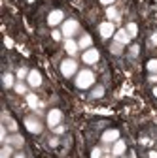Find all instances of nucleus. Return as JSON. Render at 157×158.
Here are the masks:
<instances>
[{
	"label": "nucleus",
	"instance_id": "33",
	"mask_svg": "<svg viewBox=\"0 0 157 158\" xmlns=\"http://www.w3.org/2000/svg\"><path fill=\"white\" fill-rule=\"evenodd\" d=\"M148 158H157V151H150L148 152Z\"/></svg>",
	"mask_w": 157,
	"mask_h": 158
},
{
	"label": "nucleus",
	"instance_id": "2",
	"mask_svg": "<svg viewBox=\"0 0 157 158\" xmlns=\"http://www.w3.org/2000/svg\"><path fill=\"white\" fill-rule=\"evenodd\" d=\"M78 30H80V25H78L76 19H66V21L61 25V32L65 38H72Z\"/></svg>",
	"mask_w": 157,
	"mask_h": 158
},
{
	"label": "nucleus",
	"instance_id": "7",
	"mask_svg": "<svg viewBox=\"0 0 157 158\" xmlns=\"http://www.w3.org/2000/svg\"><path fill=\"white\" fill-rule=\"evenodd\" d=\"M65 23V13L61 10H53L47 15V25L49 27H57V25H63Z\"/></svg>",
	"mask_w": 157,
	"mask_h": 158
},
{
	"label": "nucleus",
	"instance_id": "8",
	"mask_svg": "<svg viewBox=\"0 0 157 158\" xmlns=\"http://www.w3.org/2000/svg\"><path fill=\"white\" fill-rule=\"evenodd\" d=\"M99 32H101V36H102L104 40H108V38H112V36L115 34V27H114L112 21H104V23L99 25Z\"/></svg>",
	"mask_w": 157,
	"mask_h": 158
},
{
	"label": "nucleus",
	"instance_id": "25",
	"mask_svg": "<svg viewBox=\"0 0 157 158\" xmlns=\"http://www.w3.org/2000/svg\"><path fill=\"white\" fill-rule=\"evenodd\" d=\"M104 94V87H101V85H96L95 89H93V92H91V98H101Z\"/></svg>",
	"mask_w": 157,
	"mask_h": 158
},
{
	"label": "nucleus",
	"instance_id": "4",
	"mask_svg": "<svg viewBox=\"0 0 157 158\" xmlns=\"http://www.w3.org/2000/svg\"><path fill=\"white\" fill-rule=\"evenodd\" d=\"M61 121H63V113H61V109H49V111H47V115H46V123H47L49 128L59 126V124H61Z\"/></svg>",
	"mask_w": 157,
	"mask_h": 158
},
{
	"label": "nucleus",
	"instance_id": "27",
	"mask_svg": "<svg viewBox=\"0 0 157 158\" xmlns=\"http://www.w3.org/2000/svg\"><path fill=\"white\" fill-rule=\"evenodd\" d=\"M91 158H102V149L101 147H95L91 151Z\"/></svg>",
	"mask_w": 157,
	"mask_h": 158
},
{
	"label": "nucleus",
	"instance_id": "15",
	"mask_svg": "<svg viewBox=\"0 0 157 158\" xmlns=\"http://www.w3.org/2000/svg\"><path fill=\"white\" fill-rule=\"evenodd\" d=\"M23 143H25V139H23V135H19V134H13V135H10L8 137V141H6V145H11V147H23Z\"/></svg>",
	"mask_w": 157,
	"mask_h": 158
},
{
	"label": "nucleus",
	"instance_id": "5",
	"mask_svg": "<svg viewBox=\"0 0 157 158\" xmlns=\"http://www.w3.org/2000/svg\"><path fill=\"white\" fill-rule=\"evenodd\" d=\"M25 126H27V130H29L30 134H40V132H42V123L38 121L36 117H32V115L25 117Z\"/></svg>",
	"mask_w": 157,
	"mask_h": 158
},
{
	"label": "nucleus",
	"instance_id": "32",
	"mask_svg": "<svg viewBox=\"0 0 157 158\" xmlns=\"http://www.w3.org/2000/svg\"><path fill=\"white\" fill-rule=\"evenodd\" d=\"M99 2H101V4H104V6H112L115 0H99Z\"/></svg>",
	"mask_w": 157,
	"mask_h": 158
},
{
	"label": "nucleus",
	"instance_id": "26",
	"mask_svg": "<svg viewBox=\"0 0 157 158\" xmlns=\"http://www.w3.org/2000/svg\"><path fill=\"white\" fill-rule=\"evenodd\" d=\"M121 49H123V45H121V44H117V42H114V44H112V47H110V51H112L114 55H119V53H121Z\"/></svg>",
	"mask_w": 157,
	"mask_h": 158
},
{
	"label": "nucleus",
	"instance_id": "31",
	"mask_svg": "<svg viewBox=\"0 0 157 158\" xmlns=\"http://www.w3.org/2000/svg\"><path fill=\"white\" fill-rule=\"evenodd\" d=\"M150 44H151V45H157V32L150 38Z\"/></svg>",
	"mask_w": 157,
	"mask_h": 158
},
{
	"label": "nucleus",
	"instance_id": "3",
	"mask_svg": "<svg viewBox=\"0 0 157 158\" xmlns=\"http://www.w3.org/2000/svg\"><path fill=\"white\" fill-rule=\"evenodd\" d=\"M61 73L65 77H72L74 73H78V62L74 58H65L61 62Z\"/></svg>",
	"mask_w": 157,
	"mask_h": 158
},
{
	"label": "nucleus",
	"instance_id": "19",
	"mask_svg": "<svg viewBox=\"0 0 157 158\" xmlns=\"http://www.w3.org/2000/svg\"><path fill=\"white\" fill-rule=\"evenodd\" d=\"M4 87L6 89H13L15 87V77H13V73H4Z\"/></svg>",
	"mask_w": 157,
	"mask_h": 158
},
{
	"label": "nucleus",
	"instance_id": "21",
	"mask_svg": "<svg viewBox=\"0 0 157 158\" xmlns=\"http://www.w3.org/2000/svg\"><path fill=\"white\" fill-rule=\"evenodd\" d=\"M125 30L129 32V36H131V38H134L136 34H138V27H136V23H129V25L125 27Z\"/></svg>",
	"mask_w": 157,
	"mask_h": 158
},
{
	"label": "nucleus",
	"instance_id": "29",
	"mask_svg": "<svg viewBox=\"0 0 157 158\" xmlns=\"http://www.w3.org/2000/svg\"><path fill=\"white\" fill-rule=\"evenodd\" d=\"M53 132H55L57 135H61V134H65V126H63V124H59V126L53 128Z\"/></svg>",
	"mask_w": 157,
	"mask_h": 158
},
{
	"label": "nucleus",
	"instance_id": "10",
	"mask_svg": "<svg viewBox=\"0 0 157 158\" xmlns=\"http://www.w3.org/2000/svg\"><path fill=\"white\" fill-rule=\"evenodd\" d=\"M114 40H115L117 44H121V45H129V44H131V36H129V32H127L125 28L115 30V34H114Z\"/></svg>",
	"mask_w": 157,
	"mask_h": 158
},
{
	"label": "nucleus",
	"instance_id": "23",
	"mask_svg": "<svg viewBox=\"0 0 157 158\" xmlns=\"http://www.w3.org/2000/svg\"><path fill=\"white\" fill-rule=\"evenodd\" d=\"M148 72L150 73H157V58H150L148 60Z\"/></svg>",
	"mask_w": 157,
	"mask_h": 158
},
{
	"label": "nucleus",
	"instance_id": "34",
	"mask_svg": "<svg viewBox=\"0 0 157 158\" xmlns=\"http://www.w3.org/2000/svg\"><path fill=\"white\" fill-rule=\"evenodd\" d=\"M13 158H27L23 152H17V154H13Z\"/></svg>",
	"mask_w": 157,
	"mask_h": 158
},
{
	"label": "nucleus",
	"instance_id": "20",
	"mask_svg": "<svg viewBox=\"0 0 157 158\" xmlns=\"http://www.w3.org/2000/svg\"><path fill=\"white\" fill-rule=\"evenodd\" d=\"M0 158H13V147L11 145H4L0 151Z\"/></svg>",
	"mask_w": 157,
	"mask_h": 158
},
{
	"label": "nucleus",
	"instance_id": "16",
	"mask_svg": "<svg viewBox=\"0 0 157 158\" xmlns=\"http://www.w3.org/2000/svg\"><path fill=\"white\" fill-rule=\"evenodd\" d=\"M78 45H80V49H83V51L91 49V47H93V40H91V36H89V34H83L80 40H78Z\"/></svg>",
	"mask_w": 157,
	"mask_h": 158
},
{
	"label": "nucleus",
	"instance_id": "9",
	"mask_svg": "<svg viewBox=\"0 0 157 158\" xmlns=\"http://www.w3.org/2000/svg\"><path fill=\"white\" fill-rule=\"evenodd\" d=\"M27 85L32 87V89H38L42 85V73L38 70H30L29 72V77H27Z\"/></svg>",
	"mask_w": 157,
	"mask_h": 158
},
{
	"label": "nucleus",
	"instance_id": "1",
	"mask_svg": "<svg viewBox=\"0 0 157 158\" xmlns=\"http://www.w3.org/2000/svg\"><path fill=\"white\" fill-rule=\"evenodd\" d=\"M93 85H95V73L91 70H80L76 73V87L78 89L85 90V89H91Z\"/></svg>",
	"mask_w": 157,
	"mask_h": 158
},
{
	"label": "nucleus",
	"instance_id": "17",
	"mask_svg": "<svg viewBox=\"0 0 157 158\" xmlns=\"http://www.w3.org/2000/svg\"><path fill=\"white\" fill-rule=\"evenodd\" d=\"M27 104H29V107H30V109L38 107V106H40V102H38V96H36V94H32V92H29V94H27Z\"/></svg>",
	"mask_w": 157,
	"mask_h": 158
},
{
	"label": "nucleus",
	"instance_id": "22",
	"mask_svg": "<svg viewBox=\"0 0 157 158\" xmlns=\"http://www.w3.org/2000/svg\"><path fill=\"white\" fill-rule=\"evenodd\" d=\"M13 90H15L17 94H27V85H25L23 81H17L15 87H13Z\"/></svg>",
	"mask_w": 157,
	"mask_h": 158
},
{
	"label": "nucleus",
	"instance_id": "28",
	"mask_svg": "<svg viewBox=\"0 0 157 158\" xmlns=\"http://www.w3.org/2000/svg\"><path fill=\"white\" fill-rule=\"evenodd\" d=\"M51 36H53L55 42H59V40L63 38V32H61V30H53V32H51Z\"/></svg>",
	"mask_w": 157,
	"mask_h": 158
},
{
	"label": "nucleus",
	"instance_id": "37",
	"mask_svg": "<svg viewBox=\"0 0 157 158\" xmlns=\"http://www.w3.org/2000/svg\"><path fill=\"white\" fill-rule=\"evenodd\" d=\"M151 92H153V96H155V98H157V85H155V87H153V90H151Z\"/></svg>",
	"mask_w": 157,
	"mask_h": 158
},
{
	"label": "nucleus",
	"instance_id": "12",
	"mask_svg": "<svg viewBox=\"0 0 157 158\" xmlns=\"http://www.w3.org/2000/svg\"><path fill=\"white\" fill-rule=\"evenodd\" d=\"M125 151H127V143H125L123 139H117V141L112 145V154H114V156H121V154H125Z\"/></svg>",
	"mask_w": 157,
	"mask_h": 158
},
{
	"label": "nucleus",
	"instance_id": "18",
	"mask_svg": "<svg viewBox=\"0 0 157 158\" xmlns=\"http://www.w3.org/2000/svg\"><path fill=\"white\" fill-rule=\"evenodd\" d=\"M106 17H108V21H112V23H114L115 19L119 17V13H117V10H115L114 6H108V8H106Z\"/></svg>",
	"mask_w": 157,
	"mask_h": 158
},
{
	"label": "nucleus",
	"instance_id": "39",
	"mask_svg": "<svg viewBox=\"0 0 157 158\" xmlns=\"http://www.w3.org/2000/svg\"><path fill=\"white\" fill-rule=\"evenodd\" d=\"M131 158H134V154H132V156H131Z\"/></svg>",
	"mask_w": 157,
	"mask_h": 158
},
{
	"label": "nucleus",
	"instance_id": "13",
	"mask_svg": "<svg viewBox=\"0 0 157 158\" xmlns=\"http://www.w3.org/2000/svg\"><path fill=\"white\" fill-rule=\"evenodd\" d=\"M65 51L74 56L78 51H80V45H78V42H74L72 38H66V40H65Z\"/></svg>",
	"mask_w": 157,
	"mask_h": 158
},
{
	"label": "nucleus",
	"instance_id": "36",
	"mask_svg": "<svg viewBox=\"0 0 157 158\" xmlns=\"http://www.w3.org/2000/svg\"><path fill=\"white\" fill-rule=\"evenodd\" d=\"M11 45H13V44H11V40H10V38H6V47H11Z\"/></svg>",
	"mask_w": 157,
	"mask_h": 158
},
{
	"label": "nucleus",
	"instance_id": "14",
	"mask_svg": "<svg viewBox=\"0 0 157 158\" xmlns=\"http://www.w3.org/2000/svg\"><path fill=\"white\" fill-rule=\"evenodd\" d=\"M2 123H4V124H8V130H10L11 134H17V123L13 121V118H11L6 111L2 113Z\"/></svg>",
	"mask_w": 157,
	"mask_h": 158
},
{
	"label": "nucleus",
	"instance_id": "24",
	"mask_svg": "<svg viewBox=\"0 0 157 158\" xmlns=\"http://www.w3.org/2000/svg\"><path fill=\"white\" fill-rule=\"evenodd\" d=\"M29 72H30V70H27V68H19L15 75H17L19 81H23V79H27V77H29Z\"/></svg>",
	"mask_w": 157,
	"mask_h": 158
},
{
	"label": "nucleus",
	"instance_id": "38",
	"mask_svg": "<svg viewBox=\"0 0 157 158\" xmlns=\"http://www.w3.org/2000/svg\"><path fill=\"white\" fill-rule=\"evenodd\" d=\"M112 158H119V156H112Z\"/></svg>",
	"mask_w": 157,
	"mask_h": 158
},
{
	"label": "nucleus",
	"instance_id": "11",
	"mask_svg": "<svg viewBox=\"0 0 157 158\" xmlns=\"http://www.w3.org/2000/svg\"><path fill=\"white\" fill-rule=\"evenodd\" d=\"M117 139H119V132H117V130H106L104 134H102V143H115Z\"/></svg>",
	"mask_w": 157,
	"mask_h": 158
},
{
	"label": "nucleus",
	"instance_id": "35",
	"mask_svg": "<svg viewBox=\"0 0 157 158\" xmlns=\"http://www.w3.org/2000/svg\"><path fill=\"white\" fill-rule=\"evenodd\" d=\"M132 55H138V45H132Z\"/></svg>",
	"mask_w": 157,
	"mask_h": 158
},
{
	"label": "nucleus",
	"instance_id": "6",
	"mask_svg": "<svg viewBox=\"0 0 157 158\" xmlns=\"http://www.w3.org/2000/svg\"><path fill=\"white\" fill-rule=\"evenodd\" d=\"M99 58H101V53H99V49H95V47L83 51V55H82V60L85 64H96V62H99Z\"/></svg>",
	"mask_w": 157,
	"mask_h": 158
},
{
	"label": "nucleus",
	"instance_id": "30",
	"mask_svg": "<svg viewBox=\"0 0 157 158\" xmlns=\"http://www.w3.org/2000/svg\"><path fill=\"white\" fill-rule=\"evenodd\" d=\"M150 83H157V73H150Z\"/></svg>",
	"mask_w": 157,
	"mask_h": 158
}]
</instances>
